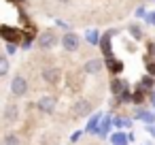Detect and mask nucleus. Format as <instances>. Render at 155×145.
I'll return each mask as SVG.
<instances>
[{"label":"nucleus","mask_w":155,"mask_h":145,"mask_svg":"<svg viewBox=\"0 0 155 145\" xmlns=\"http://www.w3.org/2000/svg\"><path fill=\"white\" fill-rule=\"evenodd\" d=\"M58 41H62V39H60L53 30H45V32L38 36V41H36V43H38V47H41V49H53V47L58 45Z\"/></svg>","instance_id":"1"},{"label":"nucleus","mask_w":155,"mask_h":145,"mask_svg":"<svg viewBox=\"0 0 155 145\" xmlns=\"http://www.w3.org/2000/svg\"><path fill=\"white\" fill-rule=\"evenodd\" d=\"M11 92H13V96H17V98L28 94V81H26L24 75H15V77H13V81H11Z\"/></svg>","instance_id":"2"},{"label":"nucleus","mask_w":155,"mask_h":145,"mask_svg":"<svg viewBox=\"0 0 155 145\" xmlns=\"http://www.w3.org/2000/svg\"><path fill=\"white\" fill-rule=\"evenodd\" d=\"M79 45H81V39H79V34H74V32H66L64 36H62V47L66 49V51H77L79 49Z\"/></svg>","instance_id":"3"},{"label":"nucleus","mask_w":155,"mask_h":145,"mask_svg":"<svg viewBox=\"0 0 155 145\" xmlns=\"http://www.w3.org/2000/svg\"><path fill=\"white\" fill-rule=\"evenodd\" d=\"M17 117H19V107H17V105H13V102H7V105H5V113H2L5 124H7V126H11V124H15V122H17Z\"/></svg>","instance_id":"4"},{"label":"nucleus","mask_w":155,"mask_h":145,"mask_svg":"<svg viewBox=\"0 0 155 145\" xmlns=\"http://www.w3.org/2000/svg\"><path fill=\"white\" fill-rule=\"evenodd\" d=\"M36 107H38V111L51 115V113H55V98H53V96H43V98L36 102Z\"/></svg>","instance_id":"5"},{"label":"nucleus","mask_w":155,"mask_h":145,"mask_svg":"<svg viewBox=\"0 0 155 145\" xmlns=\"http://www.w3.org/2000/svg\"><path fill=\"white\" fill-rule=\"evenodd\" d=\"M43 79H45L47 83L55 85L58 79H60V71H58L55 66H47V68H43Z\"/></svg>","instance_id":"6"},{"label":"nucleus","mask_w":155,"mask_h":145,"mask_svg":"<svg viewBox=\"0 0 155 145\" xmlns=\"http://www.w3.org/2000/svg\"><path fill=\"white\" fill-rule=\"evenodd\" d=\"M102 60H89V62H85V66H83V71L87 73V75H96V73H100L102 71Z\"/></svg>","instance_id":"7"},{"label":"nucleus","mask_w":155,"mask_h":145,"mask_svg":"<svg viewBox=\"0 0 155 145\" xmlns=\"http://www.w3.org/2000/svg\"><path fill=\"white\" fill-rule=\"evenodd\" d=\"M89 113H91V105L87 100H79L74 105V115L77 117H83V115H89Z\"/></svg>","instance_id":"8"},{"label":"nucleus","mask_w":155,"mask_h":145,"mask_svg":"<svg viewBox=\"0 0 155 145\" xmlns=\"http://www.w3.org/2000/svg\"><path fill=\"white\" fill-rule=\"evenodd\" d=\"M9 75V58L2 56L0 58V77H7Z\"/></svg>","instance_id":"9"},{"label":"nucleus","mask_w":155,"mask_h":145,"mask_svg":"<svg viewBox=\"0 0 155 145\" xmlns=\"http://www.w3.org/2000/svg\"><path fill=\"white\" fill-rule=\"evenodd\" d=\"M2 145H21V141H19V136H17V134H5Z\"/></svg>","instance_id":"10"},{"label":"nucleus","mask_w":155,"mask_h":145,"mask_svg":"<svg viewBox=\"0 0 155 145\" xmlns=\"http://www.w3.org/2000/svg\"><path fill=\"white\" fill-rule=\"evenodd\" d=\"M127 141H130V139H127L125 134H121V132H117V134L113 136V143H115V145H125Z\"/></svg>","instance_id":"11"},{"label":"nucleus","mask_w":155,"mask_h":145,"mask_svg":"<svg viewBox=\"0 0 155 145\" xmlns=\"http://www.w3.org/2000/svg\"><path fill=\"white\" fill-rule=\"evenodd\" d=\"M130 32H132V36H134V39H140V36H142V30H140L136 24H132V26H130Z\"/></svg>","instance_id":"12"},{"label":"nucleus","mask_w":155,"mask_h":145,"mask_svg":"<svg viewBox=\"0 0 155 145\" xmlns=\"http://www.w3.org/2000/svg\"><path fill=\"white\" fill-rule=\"evenodd\" d=\"M136 117H140V119H144V122H153V115L147 113V111H136Z\"/></svg>","instance_id":"13"},{"label":"nucleus","mask_w":155,"mask_h":145,"mask_svg":"<svg viewBox=\"0 0 155 145\" xmlns=\"http://www.w3.org/2000/svg\"><path fill=\"white\" fill-rule=\"evenodd\" d=\"M17 51V45H13V43H7V56H13Z\"/></svg>","instance_id":"14"},{"label":"nucleus","mask_w":155,"mask_h":145,"mask_svg":"<svg viewBox=\"0 0 155 145\" xmlns=\"http://www.w3.org/2000/svg\"><path fill=\"white\" fill-rule=\"evenodd\" d=\"M123 90V85H121V81H113V94H119Z\"/></svg>","instance_id":"15"},{"label":"nucleus","mask_w":155,"mask_h":145,"mask_svg":"<svg viewBox=\"0 0 155 145\" xmlns=\"http://www.w3.org/2000/svg\"><path fill=\"white\" fill-rule=\"evenodd\" d=\"M144 17H147V24H151V26H155V13H153V11H151V13H147Z\"/></svg>","instance_id":"16"},{"label":"nucleus","mask_w":155,"mask_h":145,"mask_svg":"<svg viewBox=\"0 0 155 145\" xmlns=\"http://www.w3.org/2000/svg\"><path fill=\"white\" fill-rule=\"evenodd\" d=\"M60 2H62V5H66V2H68V0H60Z\"/></svg>","instance_id":"17"}]
</instances>
